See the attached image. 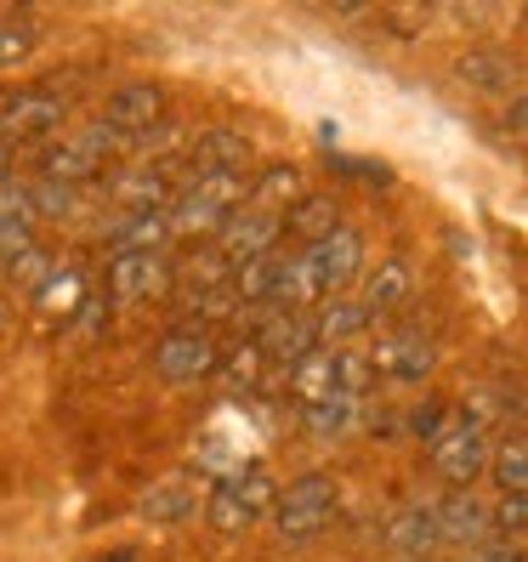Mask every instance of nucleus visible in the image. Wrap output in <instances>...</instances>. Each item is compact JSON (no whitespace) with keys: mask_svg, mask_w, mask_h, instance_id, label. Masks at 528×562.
Listing matches in <instances>:
<instances>
[{"mask_svg":"<svg viewBox=\"0 0 528 562\" xmlns=\"http://www.w3.org/2000/svg\"><path fill=\"white\" fill-rule=\"evenodd\" d=\"M279 239H284V216L245 205V211L216 234V256H222L227 273H239V268H250V261H261V256H279Z\"/></svg>","mask_w":528,"mask_h":562,"instance_id":"5","label":"nucleus"},{"mask_svg":"<svg viewBox=\"0 0 528 562\" xmlns=\"http://www.w3.org/2000/svg\"><path fill=\"white\" fill-rule=\"evenodd\" d=\"M222 386L227 392H256L261 386V375H268V352H261V341L250 336V341H239L234 352H222Z\"/></svg>","mask_w":528,"mask_h":562,"instance_id":"26","label":"nucleus"},{"mask_svg":"<svg viewBox=\"0 0 528 562\" xmlns=\"http://www.w3.org/2000/svg\"><path fill=\"white\" fill-rule=\"evenodd\" d=\"M336 352H313V358H302L290 370V398H295V409H313V404H324V398H336Z\"/></svg>","mask_w":528,"mask_h":562,"instance_id":"22","label":"nucleus"},{"mask_svg":"<svg viewBox=\"0 0 528 562\" xmlns=\"http://www.w3.org/2000/svg\"><path fill=\"white\" fill-rule=\"evenodd\" d=\"M341 227V205L329 200V193H307L302 205H295L290 216H284V234H295L302 239V250H313V245H324L329 234Z\"/></svg>","mask_w":528,"mask_h":562,"instance_id":"23","label":"nucleus"},{"mask_svg":"<svg viewBox=\"0 0 528 562\" xmlns=\"http://www.w3.org/2000/svg\"><path fill=\"white\" fill-rule=\"evenodd\" d=\"M52 273H57V256H52L46 245H29L23 256H12V261H7V279H12L18 290H29V295H41Z\"/></svg>","mask_w":528,"mask_h":562,"instance_id":"30","label":"nucleus"},{"mask_svg":"<svg viewBox=\"0 0 528 562\" xmlns=\"http://www.w3.org/2000/svg\"><path fill=\"white\" fill-rule=\"evenodd\" d=\"M506 131H517V137H528V91H517L506 103Z\"/></svg>","mask_w":528,"mask_h":562,"instance_id":"35","label":"nucleus"},{"mask_svg":"<svg viewBox=\"0 0 528 562\" xmlns=\"http://www.w3.org/2000/svg\"><path fill=\"white\" fill-rule=\"evenodd\" d=\"M0 318H7V307H0Z\"/></svg>","mask_w":528,"mask_h":562,"instance_id":"39","label":"nucleus"},{"mask_svg":"<svg viewBox=\"0 0 528 562\" xmlns=\"http://www.w3.org/2000/svg\"><path fill=\"white\" fill-rule=\"evenodd\" d=\"M35 227H41V211H35V193H29V182L0 177V268H7L12 256H23L29 245H41Z\"/></svg>","mask_w":528,"mask_h":562,"instance_id":"13","label":"nucleus"},{"mask_svg":"<svg viewBox=\"0 0 528 562\" xmlns=\"http://www.w3.org/2000/svg\"><path fill=\"white\" fill-rule=\"evenodd\" d=\"M182 165H188V177H245V171H250V143L239 137V131L216 125V131L188 137Z\"/></svg>","mask_w":528,"mask_h":562,"instance_id":"12","label":"nucleus"},{"mask_svg":"<svg viewBox=\"0 0 528 562\" xmlns=\"http://www.w3.org/2000/svg\"><path fill=\"white\" fill-rule=\"evenodd\" d=\"M483 460H488V432H483V426H478L467 409H454V420L443 426V438L432 443V467H438V477L467 494V483L483 477Z\"/></svg>","mask_w":528,"mask_h":562,"instance_id":"6","label":"nucleus"},{"mask_svg":"<svg viewBox=\"0 0 528 562\" xmlns=\"http://www.w3.org/2000/svg\"><path fill=\"white\" fill-rule=\"evenodd\" d=\"M159 120H165V86H154V80L114 86L109 103H103V125H114L131 148H137L143 137H154Z\"/></svg>","mask_w":528,"mask_h":562,"instance_id":"9","label":"nucleus"},{"mask_svg":"<svg viewBox=\"0 0 528 562\" xmlns=\"http://www.w3.org/2000/svg\"><path fill=\"white\" fill-rule=\"evenodd\" d=\"M7 165H12V143L0 137V177H7Z\"/></svg>","mask_w":528,"mask_h":562,"instance_id":"36","label":"nucleus"},{"mask_svg":"<svg viewBox=\"0 0 528 562\" xmlns=\"http://www.w3.org/2000/svg\"><path fill=\"white\" fill-rule=\"evenodd\" d=\"M120 148H131L114 125H86V131H69V137L46 143L41 154V182H57V188H86L109 171V165L120 159Z\"/></svg>","mask_w":528,"mask_h":562,"instance_id":"2","label":"nucleus"},{"mask_svg":"<svg viewBox=\"0 0 528 562\" xmlns=\"http://www.w3.org/2000/svg\"><path fill=\"white\" fill-rule=\"evenodd\" d=\"M494 483L501 494H528V443H506L494 454Z\"/></svg>","mask_w":528,"mask_h":562,"instance_id":"31","label":"nucleus"},{"mask_svg":"<svg viewBox=\"0 0 528 562\" xmlns=\"http://www.w3.org/2000/svg\"><path fill=\"white\" fill-rule=\"evenodd\" d=\"M358 420H364V404H358V398H347V392H336V398H324V404L302 409V426H307V432H318V438L352 432Z\"/></svg>","mask_w":528,"mask_h":562,"instance_id":"27","label":"nucleus"},{"mask_svg":"<svg viewBox=\"0 0 528 562\" xmlns=\"http://www.w3.org/2000/svg\"><path fill=\"white\" fill-rule=\"evenodd\" d=\"M488 517L501 535H528V494H501V501L488 506Z\"/></svg>","mask_w":528,"mask_h":562,"instance_id":"33","label":"nucleus"},{"mask_svg":"<svg viewBox=\"0 0 528 562\" xmlns=\"http://www.w3.org/2000/svg\"><path fill=\"white\" fill-rule=\"evenodd\" d=\"M103 562H137V557H131V551H120V557H103Z\"/></svg>","mask_w":528,"mask_h":562,"instance_id":"38","label":"nucleus"},{"mask_svg":"<svg viewBox=\"0 0 528 562\" xmlns=\"http://www.w3.org/2000/svg\"><path fill=\"white\" fill-rule=\"evenodd\" d=\"M302 200H307V188H302V171H295V165H268V171L250 182V205H256V211L290 216Z\"/></svg>","mask_w":528,"mask_h":562,"instance_id":"21","label":"nucleus"},{"mask_svg":"<svg viewBox=\"0 0 528 562\" xmlns=\"http://www.w3.org/2000/svg\"><path fill=\"white\" fill-rule=\"evenodd\" d=\"M279 512V483L268 467H239L234 477H222L211 483L205 494V522L216 528V535H245V528H256L261 517H273Z\"/></svg>","mask_w":528,"mask_h":562,"instance_id":"3","label":"nucleus"},{"mask_svg":"<svg viewBox=\"0 0 528 562\" xmlns=\"http://www.w3.org/2000/svg\"><path fill=\"white\" fill-rule=\"evenodd\" d=\"M460 80L483 86V91H506L517 80V63L501 57V52H467V57H460Z\"/></svg>","mask_w":528,"mask_h":562,"instance_id":"28","label":"nucleus"},{"mask_svg":"<svg viewBox=\"0 0 528 562\" xmlns=\"http://www.w3.org/2000/svg\"><path fill=\"white\" fill-rule=\"evenodd\" d=\"M29 52H35V29L18 23V18H0V69H12V63H23Z\"/></svg>","mask_w":528,"mask_h":562,"instance_id":"32","label":"nucleus"},{"mask_svg":"<svg viewBox=\"0 0 528 562\" xmlns=\"http://www.w3.org/2000/svg\"><path fill=\"white\" fill-rule=\"evenodd\" d=\"M398 551H409V557H420V551H432L443 535H438V512H426V506H415V512H404L398 522H392V535H386Z\"/></svg>","mask_w":528,"mask_h":562,"instance_id":"29","label":"nucleus"},{"mask_svg":"<svg viewBox=\"0 0 528 562\" xmlns=\"http://www.w3.org/2000/svg\"><path fill=\"white\" fill-rule=\"evenodd\" d=\"M86 302H91V284H86L80 268H57V273L46 279V290L35 295V307H41L46 318H80Z\"/></svg>","mask_w":528,"mask_h":562,"instance_id":"24","label":"nucleus"},{"mask_svg":"<svg viewBox=\"0 0 528 562\" xmlns=\"http://www.w3.org/2000/svg\"><path fill=\"white\" fill-rule=\"evenodd\" d=\"M171 279H177V268H171V256H165V250H148V256H114V261H109V284H103V295H109V302H120V307H131V302H148V295H159Z\"/></svg>","mask_w":528,"mask_h":562,"instance_id":"10","label":"nucleus"},{"mask_svg":"<svg viewBox=\"0 0 528 562\" xmlns=\"http://www.w3.org/2000/svg\"><path fill=\"white\" fill-rule=\"evenodd\" d=\"M341 512V483L329 472H302L290 488H279V512H273V528L284 546H307L318 540L329 522Z\"/></svg>","mask_w":528,"mask_h":562,"instance_id":"4","label":"nucleus"},{"mask_svg":"<svg viewBox=\"0 0 528 562\" xmlns=\"http://www.w3.org/2000/svg\"><path fill=\"white\" fill-rule=\"evenodd\" d=\"M313 256H318V273H324L329 295H347V284L364 273V234L352 222H341L324 245H313Z\"/></svg>","mask_w":528,"mask_h":562,"instance_id":"15","label":"nucleus"},{"mask_svg":"<svg viewBox=\"0 0 528 562\" xmlns=\"http://www.w3.org/2000/svg\"><path fill=\"white\" fill-rule=\"evenodd\" d=\"M488 562H523V557H512V551H488Z\"/></svg>","mask_w":528,"mask_h":562,"instance_id":"37","label":"nucleus"},{"mask_svg":"<svg viewBox=\"0 0 528 562\" xmlns=\"http://www.w3.org/2000/svg\"><path fill=\"white\" fill-rule=\"evenodd\" d=\"M409 295H415V268L404 256H386L381 268L370 273V284H364V307L381 318V313H398Z\"/></svg>","mask_w":528,"mask_h":562,"instance_id":"19","label":"nucleus"},{"mask_svg":"<svg viewBox=\"0 0 528 562\" xmlns=\"http://www.w3.org/2000/svg\"><path fill=\"white\" fill-rule=\"evenodd\" d=\"M193 512H205V494H200L193 477H165V483H154L143 494V517L148 522H182Z\"/></svg>","mask_w":528,"mask_h":562,"instance_id":"18","label":"nucleus"},{"mask_svg":"<svg viewBox=\"0 0 528 562\" xmlns=\"http://www.w3.org/2000/svg\"><path fill=\"white\" fill-rule=\"evenodd\" d=\"M171 239H177L171 211H120V222L109 227L114 256H148V250H165Z\"/></svg>","mask_w":528,"mask_h":562,"instance_id":"17","label":"nucleus"},{"mask_svg":"<svg viewBox=\"0 0 528 562\" xmlns=\"http://www.w3.org/2000/svg\"><path fill=\"white\" fill-rule=\"evenodd\" d=\"M313 318H318V347H324V352H347V347L375 324V313L364 307V295H329Z\"/></svg>","mask_w":528,"mask_h":562,"instance_id":"16","label":"nucleus"},{"mask_svg":"<svg viewBox=\"0 0 528 562\" xmlns=\"http://www.w3.org/2000/svg\"><path fill=\"white\" fill-rule=\"evenodd\" d=\"M216 370H222V347L205 329H171V336H159V347H154V375L171 381V386L205 381Z\"/></svg>","mask_w":528,"mask_h":562,"instance_id":"8","label":"nucleus"},{"mask_svg":"<svg viewBox=\"0 0 528 562\" xmlns=\"http://www.w3.org/2000/svg\"><path fill=\"white\" fill-rule=\"evenodd\" d=\"M449 420H454V409H443V404H420V409L409 415V426L426 438V449H432V443L443 438V426H449Z\"/></svg>","mask_w":528,"mask_h":562,"instance_id":"34","label":"nucleus"},{"mask_svg":"<svg viewBox=\"0 0 528 562\" xmlns=\"http://www.w3.org/2000/svg\"><path fill=\"white\" fill-rule=\"evenodd\" d=\"M69 120V103L46 86H29V91H7L0 97V137L7 143H41Z\"/></svg>","mask_w":528,"mask_h":562,"instance_id":"7","label":"nucleus"},{"mask_svg":"<svg viewBox=\"0 0 528 562\" xmlns=\"http://www.w3.org/2000/svg\"><path fill=\"white\" fill-rule=\"evenodd\" d=\"M279 273H284V256H261L250 261V268L234 273V295H239V307H268L279 302Z\"/></svg>","mask_w":528,"mask_h":562,"instance_id":"25","label":"nucleus"},{"mask_svg":"<svg viewBox=\"0 0 528 562\" xmlns=\"http://www.w3.org/2000/svg\"><path fill=\"white\" fill-rule=\"evenodd\" d=\"M256 341H261V352H268L273 370H295L302 358L318 352V318L313 313H279L273 307L268 318H261Z\"/></svg>","mask_w":528,"mask_h":562,"instance_id":"11","label":"nucleus"},{"mask_svg":"<svg viewBox=\"0 0 528 562\" xmlns=\"http://www.w3.org/2000/svg\"><path fill=\"white\" fill-rule=\"evenodd\" d=\"M488 528H494V517L483 512V501H472V494H449V501L438 506V535H443V546H478Z\"/></svg>","mask_w":528,"mask_h":562,"instance_id":"20","label":"nucleus"},{"mask_svg":"<svg viewBox=\"0 0 528 562\" xmlns=\"http://www.w3.org/2000/svg\"><path fill=\"white\" fill-rule=\"evenodd\" d=\"M245 205H250V177H193L182 182L177 205H171V234L188 245L216 239Z\"/></svg>","mask_w":528,"mask_h":562,"instance_id":"1","label":"nucleus"},{"mask_svg":"<svg viewBox=\"0 0 528 562\" xmlns=\"http://www.w3.org/2000/svg\"><path fill=\"white\" fill-rule=\"evenodd\" d=\"M438 370V347L426 341V336H386L381 352H375V375L392 381V386H420L426 375Z\"/></svg>","mask_w":528,"mask_h":562,"instance_id":"14","label":"nucleus"}]
</instances>
